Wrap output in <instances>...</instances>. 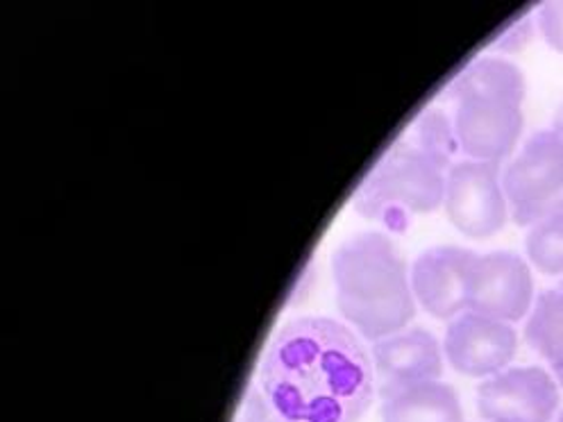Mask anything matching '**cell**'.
Masks as SVG:
<instances>
[{"mask_svg":"<svg viewBox=\"0 0 563 422\" xmlns=\"http://www.w3.org/2000/svg\"><path fill=\"white\" fill-rule=\"evenodd\" d=\"M559 289H561V291H563V285H561V287H559Z\"/></svg>","mask_w":563,"mask_h":422,"instance_id":"cell-23","label":"cell"},{"mask_svg":"<svg viewBox=\"0 0 563 422\" xmlns=\"http://www.w3.org/2000/svg\"><path fill=\"white\" fill-rule=\"evenodd\" d=\"M527 82L522 70L500 57H482L456 78L448 91L452 100L464 96H496L522 102Z\"/></svg>","mask_w":563,"mask_h":422,"instance_id":"cell-13","label":"cell"},{"mask_svg":"<svg viewBox=\"0 0 563 422\" xmlns=\"http://www.w3.org/2000/svg\"><path fill=\"white\" fill-rule=\"evenodd\" d=\"M530 347L550 364L552 370L563 368V291H543L525 325Z\"/></svg>","mask_w":563,"mask_h":422,"instance_id":"cell-14","label":"cell"},{"mask_svg":"<svg viewBox=\"0 0 563 422\" xmlns=\"http://www.w3.org/2000/svg\"><path fill=\"white\" fill-rule=\"evenodd\" d=\"M525 251L543 275H563V214L532 225L525 238Z\"/></svg>","mask_w":563,"mask_h":422,"instance_id":"cell-16","label":"cell"},{"mask_svg":"<svg viewBox=\"0 0 563 422\" xmlns=\"http://www.w3.org/2000/svg\"><path fill=\"white\" fill-rule=\"evenodd\" d=\"M339 313L362 338L375 343L407 330L416 315L409 270L382 232L347 236L332 255Z\"/></svg>","mask_w":563,"mask_h":422,"instance_id":"cell-2","label":"cell"},{"mask_svg":"<svg viewBox=\"0 0 563 422\" xmlns=\"http://www.w3.org/2000/svg\"><path fill=\"white\" fill-rule=\"evenodd\" d=\"M382 422H464V407L450 384L420 381L382 396Z\"/></svg>","mask_w":563,"mask_h":422,"instance_id":"cell-12","label":"cell"},{"mask_svg":"<svg viewBox=\"0 0 563 422\" xmlns=\"http://www.w3.org/2000/svg\"><path fill=\"white\" fill-rule=\"evenodd\" d=\"M552 375H554L556 384H559V386H563V368H559V370H552Z\"/></svg>","mask_w":563,"mask_h":422,"instance_id":"cell-20","label":"cell"},{"mask_svg":"<svg viewBox=\"0 0 563 422\" xmlns=\"http://www.w3.org/2000/svg\"><path fill=\"white\" fill-rule=\"evenodd\" d=\"M554 422H563V411L556 415V420H554Z\"/></svg>","mask_w":563,"mask_h":422,"instance_id":"cell-21","label":"cell"},{"mask_svg":"<svg viewBox=\"0 0 563 422\" xmlns=\"http://www.w3.org/2000/svg\"><path fill=\"white\" fill-rule=\"evenodd\" d=\"M552 132L561 138V144H563V102L559 104V110H556V114H554V121H552Z\"/></svg>","mask_w":563,"mask_h":422,"instance_id":"cell-19","label":"cell"},{"mask_svg":"<svg viewBox=\"0 0 563 422\" xmlns=\"http://www.w3.org/2000/svg\"><path fill=\"white\" fill-rule=\"evenodd\" d=\"M534 309V279L516 253L477 255L471 275L468 311L503 323H518Z\"/></svg>","mask_w":563,"mask_h":422,"instance_id":"cell-8","label":"cell"},{"mask_svg":"<svg viewBox=\"0 0 563 422\" xmlns=\"http://www.w3.org/2000/svg\"><path fill=\"white\" fill-rule=\"evenodd\" d=\"M443 207L448 221L471 238L498 234L511 214L498 164L456 162L448 170Z\"/></svg>","mask_w":563,"mask_h":422,"instance_id":"cell-5","label":"cell"},{"mask_svg":"<svg viewBox=\"0 0 563 422\" xmlns=\"http://www.w3.org/2000/svg\"><path fill=\"white\" fill-rule=\"evenodd\" d=\"M448 170L441 162L402 138L360 187L355 207L371 219L396 209L430 214L443 204Z\"/></svg>","mask_w":563,"mask_h":422,"instance_id":"cell-3","label":"cell"},{"mask_svg":"<svg viewBox=\"0 0 563 422\" xmlns=\"http://www.w3.org/2000/svg\"><path fill=\"white\" fill-rule=\"evenodd\" d=\"M475 262L477 253L460 245H439L418 255L409 270L416 302L439 321L466 313Z\"/></svg>","mask_w":563,"mask_h":422,"instance_id":"cell-9","label":"cell"},{"mask_svg":"<svg viewBox=\"0 0 563 422\" xmlns=\"http://www.w3.org/2000/svg\"><path fill=\"white\" fill-rule=\"evenodd\" d=\"M454 132L460 151L473 162H505L522 134V102L496 96H464L454 100Z\"/></svg>","mask_w":563,"mask_h":422,"instance_id":"cell-6","label":"cell"},{"mask_svg":"<svg viewBox=\"0 0 563 422\" xmlns=\"http://www.w3.org/2000/svg\"><path fill=\"white\" fill-rule=\"evenodd\" d=\"M518 352L514 325L466 311L450 321L443 341L448 364L466 377L488 379L507 370Z\"/></svg>","mask_w":563,"mask_h":422,"instance_id":"cell-10","label":"cell"},{"mask_svg":"<svg viewBox=\"0 0 563 422\" xmlns=\"http://www.w3.org/2000/svg\"><path fill=\"white\" fill-rule=\"evenodd\" d=\"M266 398H262L257 391H251L239 407V413L234 422H264L266 420Z\"/></svg>","mask_w":563,"mask_h":422,"instance_id":"cell-18","label":"cell"},{"mask_svg":"<svg viewBox=\"0 0 563 422\" xmlns=\"http://www.w3.org/2000/svg\"><path fill=\"white\" fill-rule=\"evenodd\" d=\"M539 30L548 46L563 55V0H552L539 10Z\"/></svg>","mask_w":563,"mask_h":422,"instance_id":"cell-17","label":"cell"},{"mask_svg":"<svg viewBox=\"0 0 563 422\" xmlns=\"http://www.w3.org/2000/svg\"><path fill=\"white\" fill-rule=\"evenodd\" d=\"M516 225L532 227L563 214V144L552 130L532 134L503 170Z\"/></svg>","mask_w":563,"mask_h":422,"instance_id":"cell-4","label":"cell"},{"mask_svg":"<svg viewBox=\"0 0 563 422\" xmlns=\"http://www.w3.org/2000/svg\"><path fill=\"white\" fill-rule=\"evenodd\" d=\"M559 402L554 375L539 366L507 368L477 386V411L486 422H552Z\"/></svg>","mask_w":563,"mask_h":422,"instance_id":"cell-7","label":"cell"},{"mask_svg":"<svg viewBox=\"0 0 563 422\" xmlns=\"http://www.w3.org/2000/svg\"><path fill=\"white\" fill-rule=\"evenodd\" d=\"M371 359L382 396L405 386L441 379L443 349L434 334L422 327L402 330L373 343Z\"/></svg>","mask_w":563,"mask_h":422,"instance_id":"cell-11","label":"cell"},{"mask_svg":"<svg viewBox=\"0 0 563 422\" xmlns=\"http://www.w3.org/2000/svg\"><path fill=\"white\" fill-rule=\"evenodd\" d=\"M405 138L422 153L441 162L445 168H452V157L460 151L454 123L441 110H430L422 114Z\"/></svg>","mask_w":563,"mask_h":422,"instance_id":"cell-15","label":"cell"},{"mask_svg":"<svg viewBox=\"0 0 563 422\" xmlns=\"http://www.w3.org/2000/svg\"><path fill=\"white\" fill-rule=\"evenodd\" d=\"M268 407L285 422H360L375 396L362 336L323 315L282 325L260 368Z\"/></svg>","mask_w":563,"mask_h":422,"instance_id":"cell-1","label":"cell"},{"mask_svg":"<svg viewBox=\"0 0 563 422\" xmlns=\"http://www.w3.org/2000/svg\"><path fill=\"white\" fill-rule=\"evenodd\" d=\"M273 422H285V420H273Z\"/></svg>","mask_w":563,"mask_h":422,"instance_id":"cell-22","label":"cell"}]
</instances>
